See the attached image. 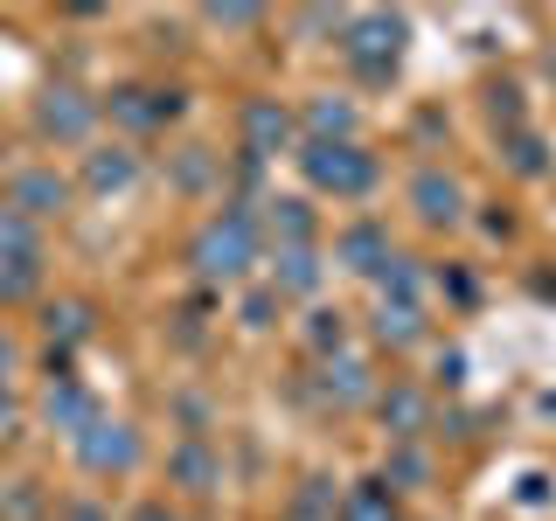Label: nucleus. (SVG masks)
I'll return each instance as SVG.
<instances>
[{"label":"nucleus","instance_id":"obj_34","mask_svg":"<svg viewBox=\"0 0 556 521\" xmlns=\"http://www.w3.org/2000/svg\"><path fill=\"white\" fill-rule=\"evenodd\" d=\"M14 417H22V390L0 376V424H14Z\"/></svg>","mask_w":556,"mask_h":521},{"label":"nucleus","instance_id":"obj_22","mask_svg":"<svg viewBox=\"0 0 556 521\" xmlns=\"http://www.w3.org/2000/svg\"><path fill=\"white\" fill-rule=\"evenodd\" d=\"M300 334H306V355L313 361H334V355H348V313L341 306H313Z\"/></svg>","mask_w":556,"mask_h":521},{"label":"nucleus","instance_id":"obj_38","mask_svg":"<svg viewBox=\"0 0 556 521\" xmlns=\"http://www.w3.org/2000/svg\"><path fill=\"white\" fill-rule=\"evenodd\" d=\"M0 500H8V480H0Z\"/></svg>","mask_w":556,"mask_h":521},{"label":"nucleus","instance_id":"obj_21","mask_svg":"<svg viewBox=\"0 0 556 521\" xmlns=\"http://www.w3.org/2000/svg\"><path fill=\"white\" fill-rule=\"evenodd\" d=\"M265 230H271V243H320V223H313L306 195H271L265 202Z\"/></svg>","mask_w":556,"mask_h":521},{"label":"nucleus","instance_id":"obj_29","mask_svg":"<svg viewBox=\"0 0 556 521\" xmlns=\"http://www.w3.org/2000/svg\"><path fill=\"white\" fill-rule=\"evenodd\" d=\"M501 153H508V167H515V174H543V167H549V161H543V139H535L529 126L501 132Z\"/></svg>","mask_w":556,"mask_h":521},{"label":"nucleus","instance_id":"obj_4","mask_svg":"<svg viewBox=\"0 0 556 521\" xmlns=\"http://www.w3.org/2000/svg\"><path fill=\"white\" fill-rule=\"evenodd\" d=\"M98 118H104V104L84 91V84H70V77L42 84V91H35V104H28V126H35V139H42V147H91Z\"/></svg>","mask_w":556,"mask_h":521},{"label":"nucleus","instance_id":"obj_27","mask_svg":"<svg viewBox=\"0 0 556 521\" xmlns=\"http://www.w3.org/2000/svg\"><path fill=\"white\" fill-rule=\"evenodd\" d=\"M208 181H216V153H208V147H181V153H174V188H181V195H202Z\"/></svg>","mask_w":556,"mask_h":521},{"label":"nucleus","instance_id":"obj_6","mask_svg":"<svg viewBox=\"0 0 556 521\" xmlns=\"http://www.w3.org/2000/svg\"><path fill=\"white\" fill-rule=\"evenodd\" d=\"M70 459H77L84 480H132L139 459H147V445H139L132 417H104L98 410V424H84L77 439H70Z\"/></svg>","mask_w":556,"mask_h":521},{"label":"nucleus","instance_id":"obj_20","mask_svg":"<svg viewBox=\"0 0 556 521\" xmlns=\"http://www.w3.org/2000/svg\"><path fill=\"white\" fill-rule=\"evenodd\" d=\"M49 251L42 257H0V306H42L49 300Z\"/></svg>","mask_w":556,"mask_h":521},{"label":"nucleus","instance_id":"obj_8","mask_svg":"<svg viewBox=\"0 0 556 521\" xmlns=\"http://www.w3.org/2000/svg\"><path fill=\"white\" fill-rule=\"evenodd\" d=\"M35 327H42V341H49V376H70V355L98 334V306L77 300V292H56V300L35 306Z\"/></svg>","mask_w":556,"mask_h":521},{"label":"nucleus","instance_id":"obj_1","mask_svg":"<svg viewBox=\"0 0 556 521\" xmlns=\"http://www.w3.org/2000/svg\"><path fill=\"white\" fill-rule=\"evenodd\" d=\"M257 257H265V230H257V216L243 202H223L216 216H202L195 237H188V271H195L202 285H243V278L257 271Z\"/></svg>","mask_w":556,"mask_h":521},{"label":"nucleus","instance_id":"obj_25","mask_svg":"<svg viewBox=\"0 0 556 521\" xmlns=\"http://www.w3.org/2000/svg\"><path fill=\"white\" fill-rule=\"evenodd\" d=\"M376 292H382V300H410V306H425V271H417V257L396 251L390 265L376 271Z\"/></svg>","mask_w":556,"mask_h":521},{"label":"nucleus","instance_id":"obj_36","mask_svg":"<svg viewBox=\"0 0 556 521\" xmlns=\"http://www.w3.org/2000/svg\"><path fill=\"white\" fill-rule=\"evenodd\" d=\"M63 521H104V514H98V508H91V500H77V508H70V514H63Z\"/></svg>","mask_w":556,"mask_h":521},{"label":"nucleus","instance_id":"obj_19","mask_svg":"<svg viewBox=\"0 0 556 521\" xmlns=\"http://www.w3.org/2000/svg\"><path fill=\"white\" fill-rule=\"evenodd\" d=\"M300 139H355V98L313 91V98L300 104Z\"/></svg>","mask_w":556,"mask_h":521},{"label":"nucleus","instance_id":"obj_11","mask_svg":"<svg viewBox=\"0 0 556 521\" xmlns=\"http://www.w3.org/2000/svg\"><path fill=\"white\" fill-rule=\"evenodd\" d=\"M410 216L425 223V230H459V223H466V188H459V174L417 167V174H410Z\"/></svg>","mask_w":556,"mask_h":521},{"label":"nucleus","instance_id":"obj_30","mask_svg":"<svg viewBox=\"0 0 556 521\" xmlns=\"http://www.w3.org/2000/svg\"><path fill=\"white\" fill-rule=\"evenodd\" d=\"M202 22L223 28V35H251V28H265L271 14H265V8H202Z\"/></svg>","mask_w":556,"mask_h":521},{"label":"nucleus","instance_id":"obj_7","mask_svg":"<svg viewBox=\"0 0 556 521\" xmlns=\"http://www.w3.org/2000/svg\"><path fill=\"white\" fill-rule=\"evenodd\" d=\"M237 139H243V161L265 167L278 153H300V112L278 98H243L237 104Z\"/></svg>","mask_w":556,"mask_h":521},{"label":"nucleus","instance_id":"obj_10","mask_svg":"<svg viewBox=\"0 0 556 521\" xmlns=\"http://www.w3.org/2000/svg\"><path fill=\"white\" fill-rule=\"evenodd\" d=\"M369 410H376V424H382V439H390V445L431 439V390H417V382H404V376L382 382Z\"/></svg>","mask_w":556,"mask_h":521},{"label":"nucleus","instance_id":"obj_5","mask_svg":"<svg viewBox=\"0 0 556 521\" xmlns=\"http://www.w3.org/2000/svg\"><path fill=\"white\" fill-rule=\"evenodd\" d=\"M70 202H77V174H63L56 161H22L0 181V208L28 216L35 230H49L56 216H70Z\"/></svg>","mask_w":556,"mask_h":521},{"label":"nucleus","instance_id":"obj_32","mask_svg":"<svg viewBox=\"0 0 556 521\" xmlns=\"http://www.w3.org/2000/svg\"><path fill=\"white\" fill-rule=\"evenodd\" d=\"M132 521H181V508H174V500H161V494H153V500H139V508H132Z\"/></svg>","mask_w":556,"mask_h":521},{"label":"nucleus","instance_id":"obj_33","mask_svg":"<svg viewBox=\"0 0 556 521\" xmlns=\"http://www.w3.org/2000/svg\"><path fill=\"white\" fill-rule=\"evenodd\" d=\"M271 306H278V292H257V300L243 306V327H271Z\"/></svg>","mask_w":556,"mask_h":521},{"label":"nucleus","instance_id":"obj_18","mask_svg":"<svg viewBox=\"0 0 556 521\" xmlns=\"http://www.w3.org/2000/svg\"><path fill=\"white\" fill-rule=\"evenodd\" d=\"M369 334H376L382 347H390V355H410V347L431 334V320H425V306H410V300H376Z\"/></svg>","mask_w":556,"mask_h":521},{"label":"nucleus","instance_id":"obj_17","mask_svg":"<svg viewBox=\"0 0 556 521\" xmlns=\"http://www.w3.org/2000/svg\"><path fill=\"white\" fill-rule=\"evenodd\" d=\"M390 257H396V251H390V230H382V223H348V230L334 237V265L362 271V278H376Z\"/></svg>","mask_w":556,"mask_h":521},{"label":"nucleus","instance_id":"obj_16","mask_svg":"<svg viewBox=\"0 0 556 521\" xmlns=\"http://www.w3.org/2000/svg\"><path fill=\"white\" fill-rule=\"evenodd\" d=\"M167 486H181V494H195V500L216 494V486H223V459L202 439H181L167 452Z\"/></svg>","mask_w":556,"mask_h":521},{"label":"nucleus","instance_id":"obj_12","mask_svg":"<svg viewBox=\"0 0 556 521\" xmlns=\"http://www.w3.org/2000/svg\"><path fill=\"white\" fill-rule=\"evenodd\" d=\"M139 181V153L126 139H91L77 161V195H126Z\"/></svg>","mask_w":556,"mask_h":521},{"label":"nucleus","instance_id":"obj_24","mask_svg":"<svg viewBox=\"0 0 556 521\" xmlns=\"http://www.w3.org/2000/svg\"><path fill=\"white\" fill-rule=\"evenodd\" d=\"M286 521H341V494L320 473H306L292 486V500H286Z\"/></svg>","mask_w":556,"mask_h":521},{"label":"nucleus","instance_id":"obj_9","mask_svg":"<svg viewBox=\"0 0 556 521\" xmlns=\"http://www.w3.org/2000/svg\"><path fill=\"white\" fill-rule=\"evenodd\" d=\"M98 104H104V118H112L118 132H161V126L181 118L188 98L174 91V84H118V91H104Z\"/></svg>","mask_w":556,"mask_h":521},{"label":"nucleus","instance_id":"obj_2","mask_svg":"<svg viewBox=\"0 0 556 521\" xmlns=\"http://www.w3.org/2000/svg\"><path fill=\"white\" fill-rule=\"evenodd\" d=\"M300 181L313 188V195H334V202H362V195H376V181H382V161L362 139H300Z\"/></svg>","mask_w":556,"mask_h":521},{"label":"nucleus","instance_id":"obj_15","mask_svg":"<svg viewBox=\"0 0 556 521\" xmlns=\"http://www.w3.org/2000/svg\"><path fill=\"white\" fill-rule=\"evenodd\" d=\"M320 390H327V404H341V410H362V404H376V369L362 355H334V361H320Z\"/></svg>","mask_w":556,"mask_h":521},{"label":"nucleus","instance_id":"obj_13","mask_svg":"<svg viewBox=\"0 0 556 521\" xmlns=\"http://www.w3.org/2000/svg\"><path fill=\"white\" fill-rule=\"evenodd\" d=\"M35 417H42L49 431H63V439H77L84 424H98V396L84 390L77 376H49L42 396H35Z\"/></svg>","mask_w":556,"mask_h":521},{"label":"nucleus","instance_id":"obj_31","mask_svg":"<svg viewBox=\"0 0 556 521\" xmlns=\"http://www.w3.org/2000/svg\"><path fill=\"white\" fill-rule=\"evenodd\" d=\"M0 376H8V382L22 376V334H14L8 320H0Z\"/></svg>","mask_w":556,"mask_h":521},{"label":"nucleus","instance_id":"obj_26","mask_svg":"<svg viewBox=\"0 0 556 521\" xmlns=\"http://www.w3.org/2000/svg\"><path fill=\"white\" fill-rule=\"evenodd\" d=\"M431 473V459H425V452H417V445H390V459H382V486H390V494H404V486H417V480H425Z\"/></svg>","mask_w":556,"mask_h":521},{"label":"nucleus","instance_id":"obj_37","mask_svg":"<svg viewBox=\"0 0 556 521\" xmlns=\"http://www.w3.org/2000/svg\"><path fill=\"white\" fill-rule=\"evenodd\" d=\"M0 167H8V132H0Z\"/></svg>","mask_w":556,"mask_h":521},{"label":"nucleus","instance_id":"obj_23","mask_svg":"<svg viewBox=\"0 0 556 521\" xmlns=\"http://www.w3.org/2000/svg\"><path fill=\"white\" fill-rule=\"evenodd\" d=\"M341 521H404V508H396V494L382 480H355L341 494Z\"/></svg>","mask_w":556,"mask_h":521},{"label":"nucleus","instance_id":"obj_3","mask_svg":"<svg viewBox=\"0 0 556 521\" xmlns=\"http://www.w3.org/2000/svg\"><path fill=\"white\" fill-rule=\"evenodd\" d=\"M341 63L355 69L362 84H390L396 63H404V42H410V22L390 8H362V14H341Z\"/></svg>","mask_w":556,"mask_h":521},{"label":"nucleus","instance_id":"obj_14","mask_svg":"<svg viewBox=\"0 0 556 521\" xmlns=\"http://www.w3.org/2000/svg\"><path fill=\"white\" fill-rule=\"evenodd\" d=\"M265 265H271V292H278V300H313L320 278H327L320 243H271Z\"/></svg>","mask_w":556,"mask_h":521},{"label":"nucleus","instance_id":"obj_28","mask_svg":"<svg viewBox=\"0 0 556 521\" xmlns=\"http://www.w3.org/2000/svg\"><path fill=\"white\" fill-rule=\"evenodd\" d=\"M0 257H42V230L14 208H0Z\"/></svg>","mask_w":556,"mask_h":521},{"label":"nucleus","instance_id":"obj_35","mask_svg":"<svg viewBox=\"0 0 556 521\" xmlns=\"http://www.w3.org/2000/svg\"><path fill=\"white\" fill-rule=\"evenodd\" d=\"M459 376H466V355L452 347V355H439V382H459Z\"/></svg>","mask_w":556,"mask_h":521}]
</instances>
